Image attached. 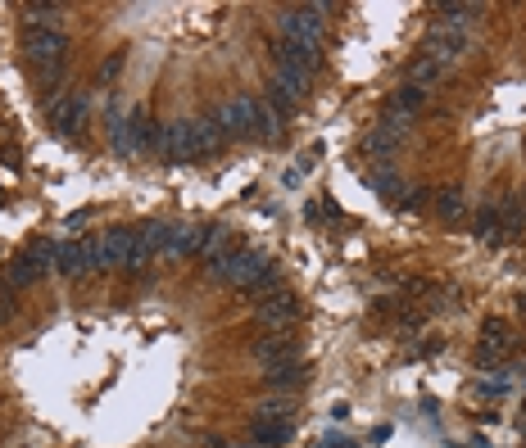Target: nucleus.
<instances>
[{
    "label": "nucleus",
    "mask_w": 526,
    "mask_h": 448,
    "mask_svg": "<svg viewBox=\"0 0 526 448\" xmlns=\"http://www.w3.org/2000/svg\"><path fill=\"white\" fill-rule=\"evenodd\" d=\"M55 240H33L23 254H14L10 258V267H5V276H0V281H5L10 290H28V285H37L51 267H55Z\"/></svg>",
    "instance_id": "1"
},
{
    "label": "nucleus",
    "mask_w": 526,
    "mask_h": 448,
    "mask_svg": "<svg viewBox=\"0 0 526 448\" xmlns=\"http://www.w3.org/2000/svg\"><path fill=\"white\" fill-rule=\"evenodd\" d=\"M263 267H268V258H263L258 249H231L213 267V281L218 285H231V290H254V281L263 276Z\"/></svg>",
    "instance_id": "2"
},
{
    "label": "nucleus",
    "mask_w": 526,
    "mask_h": 448,
    "mask_svg": "<svg viewBox=\"0 0 526 448\" xmlns=\"http://www.w3.org/2000/svg\"><path fill=\"white\" fill-rule=\"evenodd\" d=\"M327 10H332V5H291V10L277 14V28H282V37H291V42L323 46V14H327Z\"/></svg>",
    "instance_id": "3"
},
{
    "label": "nucleus",
    "mask_w": 526,
    "mask_h": 448,
    "mask_svg": "<svg viewBox=\"0 0 526 448\" xmlns=\"http://www.w3.org/2000/svg\"><path fill=\"white\" fill-rule=\"evenodd\" d=\"M300 299L291 294V290H277V294H268L258 308H254V322L263 326V331H273V335H286L296 322H300Z\"/></svg>",
    "instance_id": "4"
},
{
    "label": "nucleus",
    "mask_w": 526,
    "mask_h": 448,
    "mask_svg": "<svg viewBox=\"0 0 526 448\" xmlns=\"http://www.w3.org/2000/svg\"><path fill=\"white\" fill-rule=\"evenodd\" d=\"M467 51H472V37L458 33V28H440V23H431V33H427V42H422V60H436L440 69L458 64Z\"/></svg>",
    "instance_id": "5"
},
{
    "label": "nucleus",
    "mask_w": 526,
    "mask_h": 448,
    "mask_svg": "<svg viewBox=\"0 0 526 448\" xmlns=\"http://www.w3.org/2000/svg\"><path fill=\"white\" fill-rule=\"evenodd\" d=\"M46 114H51L55 132L73 136V132H82V123L91 118V100H87L82 91H60V96H46Z\"/></svg>",
    "instance_id": "6"
},
{
    "label": "nucleus",
    "mask_w": 526,
    "mask_h": 448,
    "mask_svg": "<svg viewBox=\"0 0 526 448\" xmlns=\"http://www.w3.org/2000/svg\"><path fill=\"white\" fill-rule=\"evenodd\" d=\"M273 60H277V69H286V73L314 78V73L323 69V46H309V42L277 37V46H273Z\"/></svg>",
    "instance_id": "7"
},
{
    "label": "nucleus",
    "mask_w": 526,
    "mask_h": 448,
    "mask_svg": "<svg viewBox=\"0 0 526 448\" xmlns=\"http://www.w3.org/2000/svg\"><path fill=\"white\" fill-rule=\"evenodd\" d=\"M23 55L33 69H51V64H64L69 55V37L64 33H42V28H28L23 33Z\"/></svg>",
    "instance_id": "8"
},
{
    "label": "nucleus",
    "mask_w": 526,
    "mask_h": 448,
    "mask_svg": "<svg viewBox=\"0 0 526 448\" xmlns=\"http://www.w3.org/2000/svg\"><path fill=\"white\" fill-rule=\"evenodd\" d=\"M213 118L222 123L227 136H249L254 123H258V96H236V100H227Z\"/></svg>",
    "instance_id": "9"
},
{
    "label": "nucleus",
    "mask_w": 526,
    "mask_h": 448,
    "mask_svg": "<svg viewBox=\"0 0 526 448\" xmlns=\"http://www.w3.org/2000/svg\"><path fill=\"white\" fill-rule=\"evenodd\" d=\"M404 132H409V118H395V114H381V123L363 136V150L368 154H377V159H390L395 150H399V141H404Z\"/></svg>",
    "instance_id": "10"
},
{
    "label": "nucleus",
    "mask_w": 526,
    "mask_h": 448,
    "mask_svg": "<svg viewBox=\"0 0 526 448\" xmlns=\"http://www.w3.org/2000/svg\"><path fill=\"white\" fill-rule=\"evenodd\" d=\"M136 231L132 227H109L105 236H96V267H127Z\"/></svg>",
    "instance_id": "11"
},
{
    "label": "nucleus",
    "mask_w": 526,
    "mask_h": 448,
    "mask_svg": "<svg viewBox=\"0 0 526 448\" xmlns=\"http://www.w3.org/2000/svg\"><path fill=\"white\" fill-rule=\"evenodd\" d=\"M96 267V240H64L55 249V272L60 276H82Z\"/></svg>",
    "instance_id": "12"
},
{
    "label": "nucleus",
    "mask_w": 526,
    "mask_h": 448,
    "mask_svg": "<svg viewBox=\"0 0 526 448\" xmlns=\"http://www.w3.org/2000/svg\"><path fill=\"white\" fill-rule=\"evenodd\" d=\"M249 358H254V362H263V371H273V367H282V362H296V358H300V349H296V340H291V335H263V340L249 349Z\"/></svg>",
    "instance_id": "13"
},
{
    "label": "nucleus",
    "mask_w": 526,
    "mask_h": 448,
    "mask_svg": "<svg viewBox=\"0 0 526 448\" xmlns=\"http://www.w3.org/2000/svg\"><path fill=\"white\" fill-rule=\"evenodd\" d=\"M164 159H168V163H191V159H200V154H195V132H191V118L168 123V150H164Z\"/></svg>",
    "instance_id": "14"
},
{
    "label": "nucleus",
    "mask_w": 526,
    "mask_h": 448,
    "mask_svg": "<svg viewBox=\"0 0 526 448\" xmlns=\"http://www.w3.org/2000/svg\"><path fill=\"white\" fill-rule=\"evenodd\" d=\"M204 249V227H191V222H177V227H168V258H191V254H200Z\"/></svg>",
    "instance_id": "15"
},
{
    "label": "nucleus",
    "mask_w": 526,
    "mask_h": 448,
    "mask_svg": "<svg viewBox=\"0 0 526 448\" xmlns=\"http://www.w3.org/2000/svg\"><path fill=\"white\" fill-rule=\"evenodd\" d=\"M191 132H195V154L204 159V154H218L222 150V141H227V132H222V123L209 114V118H191Z\"/></svg>",
    "instance_id": "16"
},
{
    "label": "nucleus",
    "mask_w": 526,
    "mask_h": 448,
    "mask_svg": "<svg viewBox=\"0 0 526 448\" xmlns=\"http://www.w3.org/2000/svg\"><path fill=\"white\" fill-rule=\"evenodd\" d=\"M109 145H114V154H118V159H136V154H141L136 132H132V118H123L118 109L109 114Z\"/></svg>",
    "instance_id": "17"
},
{
    "label": "nucleus",
    "mask_w": 526,
    "mask_h": 448,
    "mask_svg": "<svg viewBox=\"0 0 526 448\" xmlns=\"http://www.w3.org/2000/svg\"><path fill=\"white\" fill-rule=\"evenodd\" d=\"M286 439H291V421L263 416V412H258V421H254V443H258V448H277V443H286Z\"/></svg>",
    "instance_id": "18"
},
{
    "label": "nucleus",
    "mask_w": 526,
    "mask_h": 448,
    "mask_svg": "<svg viewBox=\"0 0 526 448\" xmlns=\"http://www.w3.org/2000/svg\"><path fill=\"white\" fill-rule=\"evenodd\" d=\"M363 182H368L377 195H386L390 204L404 195V182H399V173H395L390 163H377V168H368V173H363Z\"/></svg>",
    "instance_id": "19"
},
{
    "label": "nucleus",
    "mask_w": 526,
    "mask_h": 448,
    "mask_svg": "<svg viewBox=\"0 0 526 448\" xmlns=\"http://www.w3.org/2000/svg\"><path fill=\"white\" fill-rule=\"evenodd\" d=\"M227 254H231V231H227V227H204V249H200L204 267L213 272Z\"/></svg>",
    "instance_id": "20"
},
{
    "label": "nucleus",
    "mask_w": 526,
    "mask_h": 448,
    "mask_svg": "<svg viewBox=\"0 0 526 448\" xmlns=\"http://www.w3.org/2000/svg\"><path fill=\"white\" fill-rule=\"evenodd\" d=\"M305 376H309V367L296 358V362H282V367H273V371H263V385H273V389H300Z\"/></svg>",
    "instance_id": "21"
},
{
    "label": "nucleus",
    "mask_w": 526,
    "mask_h": 448,
    "mask_svg": "<svg viewBox=\"0 0 526 448\" xmlns=\"http://www.w3.org/2000/svg\"><path fill=\"white\" fill-rule=\"evenodd\" d=\"M422 105H427V91H418V87H409V82H404V87L386 100V114H395V118H413Z\"/></svg>",
    "instance_id": "22"
},
{
    "label": "nucleus",
    "mask_w": 526,
    "mask_h": 448,
    "mask_svg": "<svg viewBox=\"0 0 526 448\" xmlns=\"http://www.w3.org/2000/svg\"><path fill=\"white\" fill-rule=\"evenodd\" d=\"M499 231H503V218H499V200H490V204H481V213L472 218V236L476 240H499Z\"/></svg>",
    "instance_id": "23"
},
{
    "label": "nucleus",
    "mask_w": 526,
    "mask_h": 448,
    "mask_svg": "<svg viewBox=\"0 0 526 448\" xmlns=\"http://www.w3.org/2000/svg\"><path fill=\"white\" fill-rule=\"evenodd\" d=\"M436 218L449 222V227H458V222L467 218V200H463L458 191H440V195H436Z\"/></svg>",
    "instance_id": "24"
},
{
    "label": "nucleus",
    "mask_w": 526,
    "mask_h": 448,
    "mask_svg": "<svg viewBox=\"0 0 526 448\" xmlns=\"http://www.w3.org/2000/svg\"><path fill=\"white\" fill-rule=\"evenodd\" d=\"M440 78H445V69H440L436 60H422V55H418L413 69H409V87H418V91H431Z\"/></svg>",
    "instance_id": "25"
},
{
    "label": "nucleus",
    "mask_w": 526,
    "mask_h": 448,
    "mask_svg": "<svg viewBox=\"0 0 526 448\" xmlns=\"http://www.w3.org/2000/svg\"><path fill=\"white\" fill-rule=\"evenodd\" d=\"M512 353V344H494V340H481L476 344V367L481 371H503V358Z\"/></svg>",
    "instance_id": "26"
},
{
    "label": "nucleus",
    "mask_w": 526,
    "mask_h": 448,
    "mask_svg": "<svg viewBox=\"0 0 526 448\" xmlns=\"http://www.w3.org/2000/svg\"><path fill=\"white\" fill-rule=\"evenodd\" d=\"M28 28H42V33H60L64 28V10L60 5H28Z\"/></svg>",
    "instance_id": "27"
},
{
    "label": "nucleus",
    "mask_w": 526,
    "mask_h": 448,
    "mask_svg": "<svg viewBox=\"0 0 526 448\" xmlns=\"http://www.w3.org/2000/svg\"><path fill=\"white\" fill-rule=\"evenodd\" d=\"M282 127H286V118H282L268 100H258V123H254V132H258V136H268V141H277Z\"/></svg>",
    "instance_id": "28"
},
{
    "label": "nucleus",
    "mask_w": 526,
    "mask_h": 448,
    "mask_svg": "<svg viewBox=\"0 0 526 448\" xmlns=\"http://www.w3.org/2000/svg\"><path fill=\"white\" fill-rule=\"evenodd\" d=\"M476 19V5H440V28H458V33H467V23Z\"/></svg>",
    "instance_id": "29"
},
{
    "label": "nucleus",
    "mask_w": 526,
    "mask_h": 448,
    "mask_svg": "<svg viewBox=\"0 0 526 448\" xmlns=\"http://www.w3.org/2000/svg\"><path fill=\"white\" fill-rule=\"evenodd\" d=\"M481 340H494V344H517V335H512V326H508L503 317H485V322H481Z\"/></svg>",
    "instance_id": "30"
},
{
    "label": "nucleus",
    "mask_w": 526,
    "mask_h": 448,
    "mask_svg": "<svg viewBox=\"0 0 526 448\" xmlns=\"http://www.w3.org/2000/svg\"><path fill=\"white\" fill-rule=\"evenodd\" d=\"M476 394L481 398H503L508 394V371H490L485 380H476Z\"/></svg>",
    "instance_id": "31"
},
{
    "label": "nucleus",
    "mask_w": 526,
    "mask_h": 448,
    "mask_svg": "<svg viewBox=\"0 0 526 448\" xmlns=\"http://www.w3.org/2000/svg\"><path fill=\"white\" fill-rule=\"evenodd\" d=\"M422 204H427V191H422V186H404V195L395 200V209H409V213L422 209Z\"/></svg>",
    "instance_id": "32"
},
{
    "label": "nucleus",
    "mask_w": 526,
    "mask_h": 448,
    "mask_svg": "<svg viewBox=\"0 0 526 448\" xmlns=\"http://www.w3.org/2000/svg\"><path fill=\"white\" fill-rule=\"evenodd\" d=\"M14 308H19V290H10L5 281H0V322H10Z\"/></svg>",
    "instance_id": "33"
},
{
    "label": "nucleus",
    "mask_w": 526,
    "mask_h": 448,
    "mask_svg": "<svg viewBox=\"0 0 526 448\" xmlns=\"http://www.w3.org/2000/svg\"><path fill=\"white\" fill-rule=\"evenodd\" d=\"M118 73H123V55H109V60L100 64V82H114Z\"/></svg>",
    "instance_id": "34"
},
{
    "label": "nucleus",
    "mask_w": 526,
    "mask_h": 448,
    "mask_svg": "<svg viewBox=\"0 0 526 448\" xmlns=\"http://www.w3.org/2000/svg\"><path fill=\"white\" fill-rule=\"evenodd\" d=\"M327 443H332V448H359V443H354V439H345V434H332Z\"/></svg>",
    "instance_id": "35"
},
{
    "label": "nucleus",
    "mask_w": 526,
    "mask_h": 448,
    "mask_svg": "<svg viewBox=\"0 0 526 448\" xmlns=\"http://www.w3.org/2000/svg\"><path fill=\"white\" fill-rule=\"evenodd\" d=\"M517 430H521V439H526V416H521V421H517Z\"/></svg>",
    "instance_id": "36"
},
{
    "label": "nucleus",
    "mask_w": 526,
    "mask_h": 448,
    "mask_svg": "<svg viewBox=\"0 0 526 448\" xmlns=\"http://www.w3.org/2000/svg\"><path fill=\"white\" fill-rule=\"evenodd\" d=\"M521 313H526V294H521Z\"/></svg>",
    "instance_id": "37"
},
{
    "label": "nucleus",
    "mask_w": 526,
    "mask_h": 448,
    "mask_svg": "<svg viewBox=\"0 0 526 448\" xmlns=\"http://www.w3.org/2000/svg\"><path fill=\"white\" fill-rule=\"evenodd\" d=\"M209 448H227V443H209Z\"/></svg>",
    "instance_id": "38"
}]
</instances>
